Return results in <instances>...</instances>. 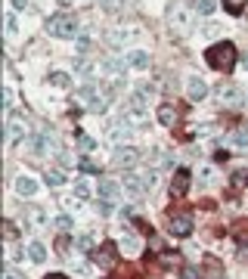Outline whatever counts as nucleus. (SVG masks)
<instances>
[{
    "mask_svg": "<svg viewBox=\"0 0 248 279\" xmlns=\"http://www.w3.org/2000/svg\"><path fill=\"white\" fill-rule=\"evenodd\" d=\"M44 28H47V34H53V38H62V41H68V38H78V31H81V25L75 22V16H65V13H56V16H50Z\"/></svg>",
    "mask_w": 248,
    "mask_h": 279,
    "instance_id": "obj_1",
    "label": "nucleus"
},
{
    "mask_svg": "<svg viewBox=\"0 0 248 279\" xmlns=\"http://www.w3.org/2000/svg\"><path fill=\"white\" fill-rule=\"evenodd\" d=\"M236 62V46L230 41H223V44H214L208 50V65L211 68H217V72H230Z\"/></svg>",
    "mask_w": 248,
    "mask_h": 279,
    "instance_id": "obj_2",
    "label": "nucleus"
},
{
    "mask_svg": "<svg viewBox=\"0 0 248 279\" xmlns=\"http://www.w3.org/2000/svg\"><path fill=\"white\" fill-rule=\"evenodd\" d=\"M121 189H124L127 195H134V199H140V195H143L149 186H146V180H143V174H124Z\"/></svg>",
    "mask_w": 248,
    "mask_h": 279,
    "instance_id": "obj_3",
    "label": "nucleus"
},
{
    "mask_svg": "<svg viewBox=\"0 0 248 279\" xmlns=\"http://www.w3.org/2000/svg\"><path fill=\"white\" fill-rule=\"evenodd\" d=\"M140 38H143V31H140V28H115V31L109 34L112 46H131V44L140 41Z\"/></svg>",
    "mask_w": 248,
    "mask_h": 279,
    "instance_id": "obj_4",
    "label": "nucleus"
},
{
    "mask_svg": "<svg viewBox=\"0 0 248 279\" xmlns=\"http://www.w3.org/2000/svg\"><path fill=\"white\" fill-rule=\"evenodd\" d=\"M97 264L102 267V270H112V267L118 264V245H115V242H102V245H99Z\"/></svg>",
    "mask_w": 248,
    "mask_h": 279,
    "instance_id": "obj_5",
    "label": "nucleus"
},
{
    "mask_svg": "<svg viewBox=\"0 0 248 279\" xmlns=\"http://www.w3.org/2000/svg\"><path fill=\"white\" fill-rule=\"evenodd\" d=\"M112 161H115L118 168H134L137 161H140V152H137L134 146H118L115 152H112Z\"/></svg>",
    "mask_w": 248,
    "mask_h": 279,
    "instance_id": "obj_6",
    "label": "nucleus"
},
{
    "mask_svg": "<svg viewBox=\"0 0 248 279\" xmlns=\"http://www.w3.org/2000/svg\"><path fill=\"white\" fill-rule=\"evenodd\" d=\"M190 171H186V168H177L174 171V180H171V195H174V199H183V195H186V189H190Z\"/></svg>",
    "mask_w": 248,
    "mask_h": 279,
    "instance_id": "obj_7",
    "label": "nucleus"
},
{
    "mask_svg": "<svg viewBox=\"0 0 248 279\" xmlns=\"http://www.w3.org/2000/svg\"><path fill=\"white\" fill-rule=\"evenodd\" d=\"M78 96L87 99V112H105V96H102V93H97L93 87H81Z\"/></svg>",
    "mask_w": 248,
    "mask_h": 279,
    "instance_id": "obj_8",
    "label": "nucleus"
},
{
    "mask_svg": "<svg viewBox=\"0 0 248 279\" xmlns=\"http://www.w3.org/2000/svg\"><path fill=\"white\" fill-rule=\"evenodd\" d=\"M171 232H174V236H190V232H193V214H174L171 217Z\"/></svg>",
    "mask_w": 248,
    "mask_h": 279,
    "instance_id": "obj_9",
    "label": "nucleus"
},
{
    "mask_svg": "<svg viewBox=\"0 0 248 279\" xmlns=\"http://www.w3.org/2000/svg\"><path fill=\"white\" fill-rule=\"evenodd\" d=\"M186 93H190V99H205L208 96V84H205V81L202 78H198V75H190V81H186Z\"/></svg>",
    "mask_w": 248,
    "mask_h": 279,
    "instance_id": "obj_10",
    "label": "nucleus"
},
{
    "mask_svg": "<svg viewBox=\"0 0 248 279\" xmlns=\"http://www.w3.org/2000/svg\"><path fill=\"white\" fill-rule=\"evenodd\" d=\"M118 195H121V183H115V180H99V199L115 202Z\"/></svg>",
    "mask_w": 248,
    "mask_h": 279,
    "instance_id": "obj_11",
    "label": "nucleus"
},
{
    "mask_svg": "<svg viewBox=\"0 0 248 279\" xmlns=\"http://www.w3.org/2000/svg\"><path fill=\"white\" fill-rule=\"evenodd\" d=\"M99 68H102L105 75H124L131 65H127V59H102V62H99Z\"/></svg>",
    "mask_w": 248,
    "mask_h": 279,
    "instance_id": "obj_12",
    "label": "nucleus"
},
{
    "mask_svg": "<svg viewBox=\"0 0 248 279\" xmlns=\"http://www.w3.org/2000/svg\"><path fill=\"white\" fill-rule=\"evenodd\" d=\"M124 59H127V65H131V68H149V56H146V50H131Z\"/></svg>",
    "mask_w": 248,
    "mask_h": 279,
    "instance_id": "obj_13",
    "label": "nucleus"
},
{
    "mask_svg": "<svg viewBox=\"0 0 248 279\" xmlns=\"http://www.w3.org/2000/svg\"><path fill=\"white\" fill-rule=\"evenodd\" d=\"M25 146H28V152H34V155H44L50 143H47V137L41 134V137H28V140H25Z\"/></svg>",
    "mask_w": 248,
    "mask_h": 279,
    "instance_id": "obj_14",
    "label": "nucleus"
},
{
    "mask_svg": "<svg viewBox=\"0 0 248 279\" xmlns=\"http://www.w3.org/2000/svg\"><path fill=\"white\" fill-rule=\"evenodd\" d=\"M239 99H242V93L236 90V87H220V102H227V106H239Z\"/></svg>",
    "mask_w": 248,
    "mask_h": 279,
    "instance_id": "obj_15",
    "label": "nucleus"
},
{
    "mask_svg": "<svg viewBox=\"0 0 248 279\" xmlns=\"http://www.w3.org/2000/svg\"><path fill=\"white\" fill-rule=\"evenodd\" d=\"M16 192L19 195H34V192H38V183H34L31 177H19L16 180Z\"/></svg>",
    "mask_w": 248,
    "mask_h": 279,
    "instance_id": "obj_16",
    "label": "nucleus"
},
{
    "mask_svg": "<svg viewBox=\"0 0 248 279\" xmlns=\"http://www.w3.org/2000/svg\"><path fill=\"white\" fill-rule=\"evenodd\" d=\"M121 248H124V251H131V254L140 251V239L134 236L131 230H124V232H121Z\"/></svg>",
    "mask_w": 248,
    "mask_h": 279,
    "instance_id": "obj_17",
    "label": "nucleus"
},
{
    "mask_svg": "<svg viewBox=\"0 0 248 279\" xmlns=\"http://www.w3.org/2000/svg\"><path fill=\"white\" fill-rule=\"evenodd\" d=\"M174 121H177V109H174V106H161V109H158V124L171 127Z\"/></svg>",
    "mask_w": 248,
    "mask_h": 279,
    "instance_id": "obj_18",
    "label": "nucleus"
},
{
    "mask_svg": "<svg viewBox=\"0 0 248 279\" xmlns=\"http://www.w3.org/2000/svg\"><path fill=\"white\" fill-rule=\"evenodd\" d=\"M28 258H31L34 264H44V261H47V248L41 245V242H31V245H28Z\"/></svg>",
    "mask_w": 248,
    "mask_h": 279,
    "instance_id": "obj_19",
    "label": "nucleus"
},
{
    "mask_svg": "<svg viewBox=\"0 0 248 279\" xmlns=\"http://www.w3.org/2000/svg\"><path fill=\"white\" fill-rule=\"evenodd\" d=\"M6 134H9V137H22V134H25V121L9 118V124H6Z\"/></svg>",
    "mask_w": 248,
    "mask_h": 279,
    "instance_id": "obj_20",
    "label": "nucleus"
},
{
    "mask_svg": "<svg viewBox=\"0 0 248 279\" xmlns=\"http://www.w3.org/2000/svg\"><path fill=\"white\" fill-rule=\"evenodd\" d=\"M50 84L53 87H68V84H72V78H68L65 72H50Z\"/></svg>",
    "mask_w": 248,
    "mask_h": 279,
    "instance_id": "obj_21",
    "label": "nucleus"
},
{
    "mask_svg": "<svg viewBox=\"0 0 248 279\" xmlns=\"http://www.w3.org/2000/svg\"><path fill=\"white\" fill-rule=\"evenodd\" d=\"M149 161H155V165H161V168H171L174 165V158L168 152H149Z\"/></svg>",
    "mask_w": 248,
    "mask_h": 279,
    "instance_id": "obj_22",
    "label": "nucleus"
},
{
    "mask_svg": "<svg viewBox=\"0 0 248 279\" xmlns=\"http://www.w3.org/2000/svg\"><path fill=\"white\" fill-rule=\"evenodd\" d=\"M112 140H115V143L118 146H121V143H127V140H131V127H115V131H112Z\"/></svg>",
    "mask_w": 248,
    "mask_h": 279,
    "instance_id": "obj_23",
    "label": "nucleus"
},
{
    "mask_svg": "<svg viewBox=\"0 0 248 279\" xmlns=\"http://www.w3.org/2000/svg\"><path fill=\"white\" fill-rule=\"evenodd\" d=\"M230 140H233L236 146H248V124H242L239 131H233V137H230Z\"/></svg>",
    "mask_w": 248,
    "mask_h": 279,
    "instance_id": "obj_24",
    "label": "nucleus"
},
{
    "mask_svg": "<svg viewBox=\"0 0 248 279\" xmlns=\"http://www.w3.org/2000/svg\"><path fill=\"white\" fill-rule=\"evenodd\" d=\"M90 192H93V186L87 180H78L75 183V195H78V199H90Z\"/></svg>",
    "mask_w": 248,
    "mask_h": 279,
    "instance_id": "obj_25",
    "label": "nucleus"
},
{
    "mask_svg": "<svg viewBox=\"0 0 248 279\" xmlns=\"http://www.w3.org/2000/svg\"><path fill=\"white\" fill-rule=\"evenodd\" d=\"M75 248L78 251H93V236H87V232H84V236H78L75 239Z\"/></svg>",
    "mask_w": 248,
    "mask_h": 279,
    "instance_id": "obj_26",
    "label": "nucleus"
},
{
    "mask_svg": "<svg viewBox=\"0 0 248 279\" xmlns=\"http://www.w3.org/2000/svg\"><path fill=\"white\" fill-rule=\"evenodd\" d=\"M78 149H81V152H93V149H97V143H93L87 134H81V137H78Z\"/></svg>",
    "mask_w": 248,
    "mask_h": 279,
    "instance_id": "obj_27",
    "label": "nucleus"
},
{
    "mask_svg": "<svg viewBox=\"0 0 248 279\" xmlns=\"http://www.w3.org/2000/svg\"><path fill=\"white\" fill-rule=\"evenodd\" d=\"M3 106H6V112H13V106H16V90L13 87H3Z\"/></svg>",
    "mask_w": 248,
    "mask_h": 279,
    "instance_id": "obj_28",
    "label": "nucleus"
},
{
    "mask_svg": "<svg viewBox=\"0 0 248 279\" xmlns=\"http://www.w3.org/2000/svg\"><path fill=\"white\" fill-rule=\"evenodd\" d=\"M47 183H50V186H62L65 183V174L62 171H47Z\"/></svg>",
    "mask_w": 248,
    "mask_h": 279,
    "instance_id": "obj_29",
    "label": "nucleus"
},
{
    "mask_svg": "<svg viewBox=\"0 0 248 279\" xmlns=\"http://www.w3.org/2000/svg\"><path fill=\"white\" fill-rule=\"evenodd\" d=\"M217 9V0H198V13L202 16H211Z\"/></svg>",
    "mask_w": 248,
    "mask_h": 279,
    "instance_id": "obj_30",
    "label": "nucleus"
},
{
    "mask_svg": "<svg viewBox=\"0 0 248 279\" xmlns=\"http://www.w3.org/2000/svg\"><path fill=\"white\" fill-rule=\"evenodd\" d=\"M205 270H208V276H220V261L217 258H205Z\"/></svg>",
    "mask_w": 248,
    "mask_h": 279,
    "instance_id": "obj_31",
    "label": "nucleus"
},
{
    "mask_svg": "<svg viewBox=\"0 0 248 279\" xmlns=\"http://www.w3.org/2000/svg\"><path fill=\"white\" fill-rule=\"evenodd\" d=\"M53 227H56V230H62V232H65V230H72V217H68V214H59V217L53 220Z\"/></svg>",
    "mask_w": 248,
    "mask_h": 279,
    "instance_id": "obj_32",
    "label": "nucleus"
},
{
    "mask_svg": "<svg viewBox=\"0 0 248 279\" xmlns=\"http://www.w3.org/2000/svg\"><path fill=\"white\" fill-rule=\"evenodd\" d=\"M78 168H81V171H87V174H97V171H99V165H97V161H90V158H81V161H78Z\"/></svg>",
    "mask_w": 248,
    "mask_h": 279,
    "instance_id": "obj_33",
    "label": "nucleus"
},
{
    "mask_svg": "<svg viewBox=\"0 0 248 279\" xmlns=\"http://www.w3.org/2000/svg\"><path fill=\"white\" fill-rule=\"evenodd\" d=\"M16 28H19L16 16H13V13H6V34H16Z\"/></svg>",
    "mask_w": 248,
    "mask_h": 279,
    "instance_id": "obj_34",
    "label": "nucleus"
},
{
    "mask_svg": "<svg viewBox=\"0 0 248 279\" xmlns=\"http://www.w3.org/2000/svg\"><path fill=\"white\" fill-rule=\"evenodd\" d=\"M223 3H227L230 13H242V3H245V0H223Z\"/></svg>",
    "mask_w": 248,
    "mask_h": 279,
    "instance_id": "obj_35",
    "label": "nucleus"
},
{
    "mask_svg": "<svg viewBox=\"0 0 248 279\" xmlns=\"http://www.w3.org/2000/svg\"><path fill=\"white\" fill-rule=\"evenodd\" d=\"M233 183H236V186H248V171H236Z\"/></svg>",
    "mask_w": 248,
    "mask_h": 279,
    "instance_id": "obj_36",
    "label": "nucleus"
},
{
    "mask_svg": "<svg viewBox=\"0 0 248 279\" xmlns=\"http://www.w3.org/2000/svg\"><path fill=\"white\" fill-rule=\"evenodd\" d=\"M143 180H146V186L152 189V186L158 183V174H155V171H146V174H143Z\"/></svg>",
    "mask_w": 248,
    "mask_h": 279,
    "instance_id": "obj_37",
    "label": "nucleus"
},
{
    "mask_svg": "<svg viewBox=\"0 0 248 279\" xmlns=\"http://www.w3.org/2000/svg\"><path fill=\"white\" fill-rule=\"evenodd\" d=\"M183 279H198V270H193V267H186V270H183Z\"/></svg>",
    "mask_w": 248,
    "mask_h": 279,
    "instance_id": "obj_38",
    "label": "nucleus"
},
{
    "mask_svg": "<svg viewBox=\"0 0 248 279\" xmlns=\"http://www.w3.org/2000/svg\"><path fill=\"white\" fill-rule=\"evenodd\" d=\"M99 6H105V9H115V6H118V0H99Z\"/></svg>",
    "mask_w": 248,
    "mask_h": 279,
    "instance_id": "obj_39",
    "label": "nucleus"
},
{
    "mask_svg": "<svg viewBox=\"0 0 248 279\" xmlns=\"http://www.w3.org/2000/svg\"><path fill=\"white\" fill-rule=\"evenodd\" d=\"M25 3L28 0H13V9H25Z\"/></svg>",
    "mask_w": 248,
    "mask_h": 279,
    "instance_id": "obj_40",
    "label": "nucleus"
},
{
    "mask_svg": "<svg viewBox=\"0 0 248 279\" xmlns=\"http://www.w3.org/2000/svg\"><path fill=\"white\" fill-rule=\"evenodd\" d=\"M6 279H22V273H16V270H6Z\"/></svg>",
    "mask_w": 248,
    "mask_h": 279,
    "instance_id": "obj_41",
    "label": "nucleus"
},
{
    "mask_svg": "<svg viewBox=\"0 0 248 279\" xmlns=\"http://www.w3.org/2000/svg\"><path fill=\"white\" fill-rule=\"evenodd\" d=\"M50 279H68L65 273H50Z\"/></svg>",
    "mask_w": 248,
    "mask_h": 279,
    "instance_id": "obj_42",
    "label": "nucleus"
},
{
    "mask_svg": "<svg viewBox=\"0 0 248 279\" xmlns=\"http://www.w3.org/2000/svg\"><path fill=\"white\" fill-rule=\"evenodd\" d=\"M242 68H245V72H248V53L242 56Z\"/></svg>",
    "mask_w": 248,
    "mask_h": 279,
    "instance_id": "obj_43",
    "label": "nucleus"
},
{
    "mask_svg": "<svg viewBox=\"0 0 248 279\" xmlns=\"http://www.w3.org/2000/svg\"><path fill=\"white\" fill-rule=\"evenodd\" d=\"M56 3H62V6H68V3H75V0H56Z\"/></svg>",
    "mask_w": 248,
    "mask_h": 279,
    "instance_id": "obj_44",
    "label": "nucleus"
}]
</instances>
